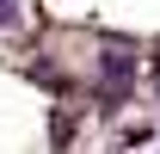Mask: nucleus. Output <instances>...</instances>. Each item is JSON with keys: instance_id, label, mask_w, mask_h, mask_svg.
<instances>
[{"instance_id": "obj_1", "label": "nucleus", "mask_w": 160, "mask_h": 154, "mask_svg": "<svg viewBox=\"0 0 160 154\" xmlns=\"http://www.w3.org/2000/svg\"><path fill=\"white\" fill-rule=\"evenodd\" d=\"M19 25H25V6L19 0H0V31H19Z\"/></svg>"}]
</instances>
